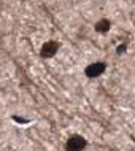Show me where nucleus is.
I'll use <instances>...</instances> for the list:
<instances>
[{
  "label": "nucleus",
  "mask_w": 135,
  "mask_h": 151,
  "mask_svg": "<svg viewBox=\"0 0 135 151\" xmlns=\"http://www.w3.org/2000/svg\"><path fill=\"white\" fill-rule=\"evenodd\" d=\"M126 51V45H121V46H118V53L121 54V53H124Z\"/></svg>",
  "instance_id": "obj_5"
},
{
  "label": "nucleus",
  "mask_w": 135,
  "mask_h": 151,
  "mask_svg": "<svg viewBox=\"0 0 135 151\" xmlns=\"http://www.w3.org/2000/svg\"><path fill=\"white\" fill-rule=\"evenodd\" d=\"M108 29H110V22H108L107 19H102V21H99L97 24H95V30L100 32V34L108 32Z\"/></svg>",
  "instance_id": "obj_4"
},
{
  "label": "nucleus",
  "mask_w": 135,
  "mask_h": 151,
  "mask_svg": "<svg viewBox=\"0 0 135 151\" xmlns=\"http://www.w3.org/2000/svg\"><path fill=\"white\" fill-rule=\"evenodd\" d=\"M86 146V140L81 135H72L67 140V151H81Z\"/></svg>",
  "instance_id": "obj_1"
},
{
  "label": "nucleus",
  "mask_w": 135,
  "mask_h": 151,
  "mask_svg": "<svg viewBox=\"0 0 135 151\" xmlns=\"http://www.w3.org/2000/svg\"><path fill=\"white\" fill-rule=\"evenodd\" d=\"M57 49H59V43H56V41H48V43H45L42 48V56L43 57H52V56L57 53Z\"/></svg>",
  "instance_id": "obj_3"
},
{
  "label": "nucleus",
  "mask_w": 135,
  "mask_h": 151,
  "mask_svg": "<svg viewBox=\"0 0 135 151\" xmlns=\"http://www.w3.org/2000/svg\"><path fill=\"white\" fill-rule=\"evenodd\" d=\"M105 72V64L103 62H95V64H91L86 67V76L89 78H95V76H100Z\"/></svg>",
  "instance_id": "obj_2"
}]
</instances>
